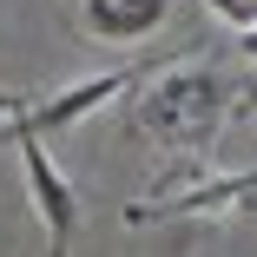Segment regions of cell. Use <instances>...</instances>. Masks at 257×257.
Returning a JSON list of instances; mask_svg holds the SVG:
<instances>
[{"label":"cell","mask_w":257,"mask_h":257,"mask_svg":"<svg viewBox=\"0 0 257 257\" xmlns=\"http://www.w3.org/2000/svg\"><path fill=\"white\" fill-rule=\"evenodd\" d=\"M231 106H237V79L231 73L178 60V66L152 73V86L139 92V106H132V125L152 132L165 152H178V159H204V152L218 145Z\"/></svg>","instance_id":"cell-1"},{"label":"cell","mask_w":257,"mask_h":257,"mask_svg":"<svg viewBox=\"0 0 257 257\" xmlns=\"http://www.w3.org/2000/svg\"><path fill=\"white\" fill-rule=\"evenodd\" d=\"M159 66L152 60H132V66H112V73H86V79H73V86H53L46 99H33V106L14 119L20 132H33V139H60V132H73L86 112H99V106H112V99L125 92V86H139V79H152Z\"/></svg>","instance_id":"cell-2"},{"label":"cell","mask_w":257,"mask_h":257,"mask_svg":"<svg viewBox=\"0 0 257 257\" xmlns=\"http://www.w3.org/2000/svg\"><path fill=\"white\" fill-rule=\"evenodd\" d=\"M0 139H14V145H20L33 211H40V224H46V250H53V257H66V250H73V231H79V191L66 185V172H60L53 159H46V145H40L33 132H20L14 119L0 125Z\"/></svg>","instance_id":"cell-3"},{"label":"cell","mask_w":257,"mask_h":257,"mask_svg":"<svg viewBox=\"0 0 257 257\" xmlns=\"http://www.w3.org/2000/svg\"><path fill=\"white\" fill-rule=\"evenodd\" d=\"M218 211H257V172H224V178L204 172L185 191H159V198L125 204L132 224H152V218H218Z\"/></svg>","instance_id":"cell-4"},{"label":"cell","mask_w":257,"mask_h":257,"mask_svg":"<svg viewBox=\"0 0 257 257\" xmlns=\"http://www.w3.org/2000/svg\"><path fill=\"white\" fill-rule=\"evenodd\" d=\"M165 14H172V0H79L86 40H106V46H132L145 33H159Z\"/></svg>","instance_id":"cell-5"},{"label":"cell","mask_w":257,"mask_h":257,"mask_svg":"<svg viewBox=\"0 0 257 257\" xmlns=\"http://www.w3.org/2000/svg\"><path fill=\"white\" fill-rule=\"evenodd\" d=\"M204 7H211L224 27H237V33H244V27H257V0H204Z\"/></svg>","instance_id":"cell-6"},{"label":"cell","mask_w":257,"mask_h":257,"mask_svg":"<svg viewBox=\"0 0 257 257\" xmlns=\"http://www.w3.org/2000/svg\"><path fill=\"white\" fill-rule=\"evenodd\" d=\"M27 106H33V99H27V92H7V86H0V125H7V119H20Z\"/></svg>","instance_id":"cell-7"},{"label":"cell","mask_w":257,"mask_h":257,"mask_svg":"<svg viewBox=\"0 0 257 257\" xmlns=\"http://www.w3.org/2000/svg\"><path fill=\"white\" fill-rule=\"evenodd\" d=\"M237 53H244V60L257 66V27H244V40H237Z\"/></svg>","instance_id":"cell-8"}]
</instances>
